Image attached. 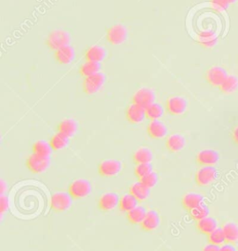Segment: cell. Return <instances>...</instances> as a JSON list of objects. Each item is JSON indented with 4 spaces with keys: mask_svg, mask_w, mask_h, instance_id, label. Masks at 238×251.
<instances>
[{
    "mask_svg": "<svg viewBox=\"0 0 238 251\" xmlns=\"http://www.w3.org/2000/svg\"><path fill=\"white\" fill-rule=\"evenodd\" d=\"M73 198L68 192H56L51 198V208L54 212L62 213L70 209L73 204Z\"/></svg>",
    "mask_w": 238,
    "mask_h": 251,
    "instance_id": "7a4b0ae2",
    "label": "cell"
},
{
    "mask_svg": "<svg viewBox=\"0 0 238 251\" xmlns=\"http://www.w3.org/2000/svg\"><path fill=\"white\" fill-rule=\"evenodd\" d=\"M220 251H238V250L235 247V245L230 244V243H226V244L221 246V248H220Z\"/></svg>",
    "mask_w": 238,
    "mask_h": 251,
    "instance_id": "60d3db41",
    "label": "cell"
},
{
    "mask_svg": "<svg viewBox=\"0 0 238 251\" xmlns=\"http://www.w3.org/2000/svg\"><path fill=\"white\" fill-rule=\"evenodd\" d=\"M219 90L224 94H231L238 90V78L235 75H228L225 80L222 82Z\"/></svg>",
    "mask_w": 238,
    "mask_h": 251,
    "instance_id": "f1b7e54d",
    "label": "cell"
},
{
    "mask_svg": "<svg viewBox=\"0 0 238 251\" xmlns=\"http://www.w3.org/2000/svg\"><path fill=\"white\" fill-rule=\"evenodd\" d=\"M122 168V162L114 158H107L98 165V173L104 178H113L121 172Z\"/></svg>",
    "mask_w": 238,
    "mask_h": 251,
    "instance_id": "3957f363",
    "label": "cell"
},
{
    "mask_svg": "<svg viewBox=\"0 0 238 251\" xmlns=\"http://www.w3.org/2000/svg\"><path fill=\"white\" fill-rule=\"evenodd\" d=\"M27 170L34 174H41L48 171L51 167V157L40 156L32 153L26 161Z\"/></svg>",
    "mask_w": 238,
    "mask_h": 251,
    "instance_id": "ba28073f",
    "label": "cell"
},
{
    "mask_svg": "<svg viewBox=\"0 0 238 251\" xmlns=\"http://www.w3.org/2000/svg\"><path fill=\"white\" fill-rule=\"evenodd\" d=\"M69 139L70 138L59 132L53 135L50 140V144L52 145L53 151H61L66 148L69 144Z\"/></svg>",
    "mask_w": 238,
    "mask_h": 251,
    "instance_id": "f546056e",
    "label": "cell"
},
{
    "mask_svg": "<svg viewBox=\"0 0 238 251\" xmlns=\"http://www.w3.org/2000/svg\"><path fill=\"white\" fill-rule=\"evenodd\" d=\"M227 75V71L223 67L212 66L205 74V78L208 84H210L212 87L220 88V86L222 84V82L225 80Z\"/></svg>",
    "mask_w": 238,
    "mask_h": 251,
    "instance_id": "30bf717a",
    "label": "cell"
},
{
    "mask_svg": "<svg viewBox=\"0 0 238 251\" xmlns=\"http://www.w3.org/2000/svg\"><path fill=\"white\" fill-rule=\"evenodd\" d=\"M205 198L201 194L195 192H189L182 198V206L186 211L190 212L194 207L203 204Z\"/></svg>",
    "mask_w": 238,
    "mask_h": 251,
    "instance_id": "ac0fdd59",
    "label": "cell"
},
{
    "mask_svg": "<svg viewBox=\"0 0 238 251\" xmlns=\"http://www.w3.org/2000/svg\"><path fill=\"white\" fill-rule=\"evenodd\" d=\"M220 248L221 247H218V246H215V245H212V244H208L204 247L201 251H220Z\"/></svg>",
    "mask_w": 238,
    "mask_h": 251,
    "instance_id": "b9f144b4",
    "label": "cell"
},
{
    "mask_svg": "<svg viewBox=\"0 0 238 251\" xmlns=\"http://www.w3.org/2000/svg\"><path fill=\"white\" fill-rule=\"evenodd\" d=\"M101 72V65L99 63H93V62H86L84 64L81 65L79 69V74L81 76L88 77L90 75H96L98 73Z\"/></svg>",
    "mask_w": 238,
    "mask_h": 251,
    "instance_id": "1f68e13d",
    "label": "cell"
},
{
    "mask_svg": "<svg viewBox=\"0 0 238 251\" xmlns=\"http://www.w3.org/2000/svg\"><path fill=\"white\" fill-rule=\"evenodd\" d=\"M226 243L236 245L238 242V225L234 222H228L222 226Z\"/></svg>",
    "mask_w": 238,
    "mask_h": 251,
    "instance_id": "484cf974",
    "label": "cell"
},
{
    "mask_svg": "<svg viewBox=\"0 0 238 251\" xmlns=\"http://www.w3.org/2000/svg\"><path fill=\"white\" fill-rule=\"evenodd\" d=\"M139 201L136 198L133 197L132 194H126L120 198V201H119V209L123 212H130L131 210L134 209L136 206H139Z\"/></svg>",
    "mask_w": 238,
    "mask_h": 251,
    "instance_id": "4316f807",
    "label": "cell"
},
{
    "mask_svg": "<svg viewBox=\"0 0 238 251\" xmlns=\"http://www.w3.org/2000/svg\"><path fill=\"white\" fill-rule=\"evenodd\" d=\"M145 114H146V119L150 121L159 120L164 116V107L160 103L154 102L151 104L150 106L145 109Z\"/></svg>",
    "mask_w": 238,
    "mask_h": 251,
    "instance_id": "4dcf8cb0",
    "label": "cell"
},
{
    "mask_svg": "<svg viewBox=\"0 0 238 251\" xmlns=\"http://www.w3.org/2000/svg\"><path fill=\"white\" fill-rule=\"evenodd\" d=\"M119 201H120V198L116 193L108 192L105 195H103L99 199L98 207L99 209L105 212L112 211L115 209V207L119 206Z\"/></svg>",
    "mask_w": 238,
    "mask_h": 251,
    "instance_id": "5bb4252c",
    "label": "cell"
},
{
    "mask_svg": "<svg viewBox=\"0 0 238 251\" xmlns=\"http://www.w3.org/2000/svg\"><path fill=\"white\" fill-rule=\"evenodd\" d=\"M161 220L160 216L157 210H149L145 216L143 222L141 223V228L144 232H153L157 230L160 225Z\"/></svg>",
    "mask_w": 238,
    "mask_h": 251,
    "instance_id": "e0dca14e",
    "label": "cell"
},
{
    "mask_svg": "<svg viewBox=\"0 0 238 251\" xmlns=\"http://www.w3.org/2000/svg\"><path fill=\"white\" fill-rule=\"evenodd\" d=\"M198 44L204 49H212L218 44V37L215 36H203L202 39L198 40Z\"/></svg>",
    "mask_w": 238,
    "mask_h": 251,
    "instance_id": "8d00e7d4",
    "label": "cell"
},
{
    "mask_svg": "<svg viewBox=\"0 0 238 251\" xmlns=\"http://www.w3.org/2000/svg\"><path fill=\"white\" fill-rule=\"evenodd\" d=\"M92 191L91 183L86 179H78L72 181L68 187V193L74 200L87 198Z\"/></svg>",
    "mask_w": 238,
    "mask_h": 251,
    "instance_id": "277c9868",
    "label": "cell"
},
{
    "mask_svg": "<svg viewBox=\"0 0 238 251\" xmlns=\"http://www.w3.org/2000/svg\"><path fill=\"white\" fill-rule=\"evenodd\" d=\"M125 115L126 119L132 125L141 124L144 121V119H146L145 109L132 102L126 109Z\"/></svg>",
    "mask_w": 238,
    "mask_h": 251,
    "instance_id": "4fadbf2b",
    "label": "cell"
},
{
    "mask_svg": "<svg viewBox=\"0 0 238 251\" xmlns=\"http://www.w3.org/2000/svg\"><path fill=\"white\" fill-rule=\"evenodd\" d=\"M218 175L215 167H201L194 174V181L199 187H207L217 179Z\"/></svg>",
    "mask_w": 238,
    "mask_h": 251,
    "instance_id": "52a82bcc",
    "label": "cell"
},
{
    "mask_svg": "<svg viewBox=\"0 0 238 251\" xmlns=\"http://www.w3.org/2000/svg\"><path fill=\"white\" fill-rule=\"evenodd\" d=\"M9 203L8 197H6L5 195L1 196L0 197V214L4 215V213L9 210Z\"/></svg>",
    "mask_w": 238,
    "mask_h": 251,
    "instance_id": "74e56055",
    "label": "cell"
},
{
    "mask_svg": "<svg viewBox=\"0 0 238 251\" xmlns=\"http://www.w3.org/2000/svg\"><path fill=\"white\" fill-rule=\"evenodd\" d=\"M154 158V153L148 147H141L136 150L132 155V160L135 165L151 163Z\"/></svg>",
    "mask_w": 238,
    "mask_h": 251,
    "instance_id": "cb8c5ba5",
    "label": "cell"
},
{
    "mask_svg": "<svg viewBox=\"0 0 238 251\" xmlns=\"http://www.w3.org/2000/svg\"><path fill=\"white\" fill-rule=\"evenodd\" d=\"M106 40L113 46L122 45L128 40L129 33L122 25H114L106 29Z\"/></svg>",
    "mask_w": 238,
    "mask_h": 251,
    "instance_id": "8992f818",
    "label": "cell"
},
{
    "mask_svg": "<svg viewBox=\"0 0 238 251\" xmlns=\"http://www.w3.org/2000/svg\"><path fill=\"white\" fill-rule=\"evenodd\" d=\"M147 134L151 139L154 140H162L168 135V127L165 123L160 120L151 121L150 124L146 128Z\"/></svg>",
    "mask_w": 238,
    "mask_h": 251,
    "instance_id": "9a60e30c",
    "label": "cell"
},
{
    "mask_svg": "<svg viewBox=\"0 0 238 251\" xmlns=\"http://www.w3.org/2000/svg\"><path fill=\"white\" fill-rule=\"evenodd\" d=\"M153 166L151 163H143V164H138L135 165L134 169V174L136 178L138 179H141V178L145 177L146 175L150 174L153 172Z\"/></svg>",
    "mask_w": 238,
    "mask_h": 251,
    "instance_id": "e575fe53",
    "label": "cell"
},
{
    "mask_svg": "<svg viewBox=\"0 0 238 251\" xmlns=\"http://www.w3.org/2000/svg\"><path fill=\"white\" fill-rule=\"evenodd\" d=\"M139 180L141 181L142 184L147 186L148 188H154L159 182V175L155 171H153V172H151L150 174L146 175L145 177L141 178Z\"/></svg>",
    "mask_w": 238,
    "mask_h": 251,
    "instance_id": "d590c367",
    "label": "cell"
},
{
    "mask_svg": "<svg viewBox=\"0 0 238 251\" xmlns=\"http://www.w3.org/2000/svg\"><path fill=\"white\" fill-rule=\"evenodd\" d=\"M185 145V137L179 133L169 135L166 140V148L170 152H181Z\"/></svg>",
    "mask_w": 238,
    "mask_h": 251,
    "instance_id": "d6986e66",
    "label": "cell"
},
{
    "mask_svg": "<svg viewBox=\"0 0 238 251\" xmlns=\"http://www.w3.org/2000/svg\"><path fill=\"white\" fill-rule=\"evenodd\" d=\"M70 34L62 29H56L51 32L45 40L46 46L53 52L65 46L70 45Z\"/></svg>",
    "mask_w": 238,
    "mask_h": 251,
    "instance_id": "6da1fadb",
    "label": "cell"
},
{
    "mask_svg": "<svg viewBox=\"0 0 238 251\" xmlns=\"http://www.w3.org/2000/svg\"><path fill=\"white\" fill-rule=\"evenodd\" d=\"M188 108V101L183 96H170L166 101V111L168 115L180 117L185 115Z\"/></svg>",
    "mask_w": 238,
    "mask_h": 251,
    "instance_id": "9c48e42d",
    "label": "cell"
},
{
    "mask_svg": "<svg viewBox=\"0 0 238 251\" xmlns=\"http://www.w3.org/2000/svg\"><path fill=\"white\" fill-rule=\"evenodd\" d=\"M79 129L78 122L73 118H65L57 126V131L65 135L68 138H72L77 134Z\"/></svg>",
    "mask_w": 238,
    "mask_h": 251,
    "instance_id": "ffe728a7",
    "label": "cell"
},
{
    "mask_svg": "<svg viewBox=\"0 0 238 251\" xmlns=\"http://www.w3.org/2000/svg\"><path fill=\"white\" fill-rule=\"evenodd\" d=\"M212 4L221 9H229L230 4L227 0H211Z\"/></svg>",
    "mask_w": 238,
    "mask_h": 251,
    "instance_id": "f35d334b",
    "label": "cell"
},
{
    "mask_svg": "<svg viewBox=\"0 0 238 251\" xmlns=\"http://www.w3.org/2000/svg\"><path fill=\"white\" fill-rule=\"evenodd\" d=\"M208 236V241L210 244L221 247L222 245L226 244V239H225V235L222 227H218L217 229H215L212 233H210Z\"/></svg>",
    "mask_w": 238,
    "mask_h": 251,
    "instance_id": "d6a6232c",
    "label": "cell"
},
{
    "mask_svg": "<svg viewBox=\"0 0 238 251\" xmlns=\"http://www.w3.org/2000/svg\"><path fill=\"white\" fill-rule=\"evenodd\" d=\"M76 58V52L73 47L65 46L62 49L54 51V59L56 63L61 65H68L74 62Z\"/></svg>",
    "mask_w": 238,
    "mask_h": 251,
    "instance_id": "2e32d148",
    "label": "cell"
},
{
    "mask_svg": "<svg viewBox=\"0 0 238 251\" xmlns=\"http://www.w3.org/2000/svg\"><path fill=\"white\" fill-rule=\"evenodd\" d=\"M227 1H228V3L231 5V4H235L238 0H227Z\"/></svg>",
    "mask_w": 238,
    "mask_h": 251,
    "instance_id": "ee69618b",
    "label": "cell"
},
{
    "mask_svg": "<svg viewBox=\"0 0 238 251\" xmlns=\"http://www.w3.org/2000/svg\"><path fill=\"white\" fill-rule=\"evenodd\" d=\"M210 213H211L210 207L205 203L199 205L198 206H196V207H194V209H192L189 212L191 218L195 222H198V221H200L202 219L209 217Z\"/></svg>",
    "mask_w": 238,
    "mask_h": 251,
    "instance_id": "836d02e7",
    "label": "cell"
},
{
    "mask_svg": "<svg viewBox=\"0 0 238 251\" xmlns=\"http://www.w3.org/2000/svg\"><path fill=\"white\" fill-rule=\"evenodd\" d=\"M231 139L233 141V143L238 146V126L233 128V130L231 131Z\"/></svg>",
    "mask_w": 238,
    "mask_h": 251,
    "instance_id": "ab89813d",
    "label": "cell"
},
{
    "mask_svg": "<svg viewBox=\"0 0 238 251\" xmlns=\"http://www.w3.org/2000/svg\"><path fill=\"white\" fill-rule=\"evenodd\" d=\"M53 148L50 143L46 142L44 140H40L35 142L32 146V152L35 154L45 156V157H51V154L53 152Z\"/></svg>",
    "mask_w": 238,
    "mask_h": 251,
    "instance_id": "83f0119b",
    "label": "cell"
},
{
    "mask_svg": "<svg viewBox=\"0 0 238 251\" xmlns=\"http://www.w3.org/2000/svg\"><path fill=\"white\" fill-rule=\"evenodd\" d=\"M146 214L147 210L145 209V207L138 206L127 213V219L132 225H141Z\"/></svg>",
    "mask_w": 238,
    "mask_h": 251,
    "instance_id": "d4e9b609",
    "label": "cell"
},
{
    "mask_svg": "<svg viewBox=\"0 0 238 251\" xmlns=\"http://www.w3.org/2000/svg\"><path fill=\"white\" fill-rule=\"evenodd\" d=\"M195 160L201 167H215L220 160V153L214 149H204L196 154Z\"/></svg>",
    "mask_w": 238,
    "mask_h": 251,
    "instance_id": "7c38bea8",
    "label": "cell"
},
{
    "mask_svg": "<svg viewBox=\"0 0 238 251\" xmlns=\"http://www.w3.org/2000/svg\"><path fill=\"white\" fill-rule=\"evenodd\" d=\"M106 75L103 73H98L96 75L85 77L82 84V90L86 95H94L105 86Z\"/></svg>",
    "mask_w": 238,
    "mask_h": 251,
    "instance_id": "5b68a950",
    "label": "cell"
},
{
    "mask_svg": "<svg viewBox=\"0 0 238 251\" xmlns=\"http://www.w3.org/2000/svg\"><path fill=\"white\" fill-rule=\"evenodd\" d=\"M129 193L132 194L139 202H144L150 197L151 189L142 184L139 180L133 183L132 185L130 187Z\"/></svg>",
    "mask_w": 238,
    "mask_h": 251,
    "instance_id": "7402d4cb",
    "label": "cell"
},
{
    "mask_svg": "<svg viewBox=\"0 0 238 251\" xmlns=\"http://www.w3.org/2000/svg\"><path fill=\"white\" fill-rule=\"evenodd\" d=\"M0 188H1V196H3V195H5V193H6V190L8 189V184H7V182L4 180V179H1V181H0Z\"/></svg>",
    "mask_w": 238,
    "mask_h": 251,
    "instance_id": "7bdbcfd3",
    "label": "cell"
},
{
    "mask_svg": "<svg viewBox=\"0 0 238 251\" xmlns=\"http://www.w3.org/2000/svg\"><path fill=\"white\" fill-rule=\"evenodd\" d=\"M106 50L102 46H91L86 50V52H85L86 62L100 63L106 59Z\"/></svg>",
    "mask_w": 238,
    "mask_h": 251,
    "instance_id": "44dd1931",
    "label": "cell"
},
{
    "mask_svg": "<svg viewBox=\"0 0 238 251\" xmlns=\"http://www.w3.org/2000/svg\"><path fill=\"white\" fill-rule=\"evenodd\" d=\"M155 100L156 93L154 90L149 88H141L134 93L132 103L146 109L148 106H150L152 103L155 102Z\"/></svg>",
    "mask_w": 238,
    "mask_h": 251,
    "instance_id": "8fae6325",
    "label": "cell"
},
{
    "mask_svg": "<svg viewBox=\"0 0 238 251\" xmlns=\"http://www.w3.org/2000/svg\"><path fill=\"white\" fill-rule=\"evenodd\" d=\"M195 226H196V230L202 234L205 235H209L210 233H212L215 229L218 228V222L216 219L212 218V217H207L205 219H202L198 222H195Z\"/></svg>",
    "mask_w": 238,
    "mask_h": 251,
    "instance_id": "603a6c76",
    "label": "cell"
}]
</instances>
